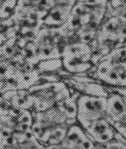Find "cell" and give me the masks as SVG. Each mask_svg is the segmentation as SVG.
<instances>
[{
	"instance_id": "4fadbf2b",
	"label": "cell",
	"mask_w": 126,
	"mask_h": 149,
	"mask_svg": "<svg viewBox=\"0 0 126 149\" xmlns=\"http://www.w3.org/2000/svg\"><path fill=\"white\" fill-rule=\"evenodd\" d=\"M110 60L112 62H120L125 61V51L124 46L114 49L107 55H106L102 60ZM101 60V61H102Z\"/></svg>"
},
{
	"instance_id": "30bf717a",
	"label": "cell",
	"mask_w": 126,
	"mask_h": 149,
	"mask_svg": "<svg viewBox=\"0 0 126 149\" xmlns=\"http://www.w3.org/2000/svg\"><path fill=\"white\" fill-rule=\"evenodd\" d=\"M69 126L71 125L66 123L45 130L40 134L38 138V140L45 146L60 144L67 134Z\"/></svg>"
},
{
	"instance_id": "ba28073f",
	"label": "cell",
	"mask_w": 126,
	"mask_h": 149,
	"mask_svg": "<svg viewBox=\"0 0 126 149\" xmlns=\"http://www.w3.org/2000/svg\"><path fill=\"white\" fill-rule=\"evenodd\" d=\"M104 118L111 125L115 122H120L125 119L126 107L122 96L117 93H109Z\"/></svg>"
},
{
	"instance_id": "3957f363",
	"label": "cell",
	"mask_w": 126,
	"mask_h": 149,
	"mask_svg": "<svg viewBox=\"0 0 126 149\" xmlns=\"http://www.w3.org/2000/svg\"><path fill=\"white\" fill-rule=\"evenodd\" d=\"M87 75L107 86L126 87V62L102 60L93 66Z\"/></svg>"
},
{
	"instance_id": "9c48e42d",
	"label": "cell",
	"mask_w": 126,
	"mask_h": 149,
	"mask_svg": "<svg viewBox=\"0 0 126 149\" xmlns=\"http://www.w3.org/2000/svg\"><path fill=\"white\" fill-rule=\"evenodd\" d=\"M73 7L55 4L43 20V25L48 27H60L66 23Z\"/></svg>"
},
{
	"instance_id": "277c9868",
	"label": "cell",
	"mask_w": 126,
	"mask_h": 149,
	"mask_svg": "<svg viewBox=\"0 0 126 149\" xmlns=\"http://www.w3.org/2000/svg\"><path fill=\"white\" fill-rule=\"evenodd\" d=\"M106 109L107 98L80 95L77 100V122L87 130L94 121L105 117Z\"/></svg>"
},
{
	"instance_id": "5bb4252c",
	"label": "cell",
	"mask_w": 126,
	"mask_h": 149,
	"mask_svg": "<svg viewBox=\"0 0 126 149\" xmlns=\"http://www.w3.org/2000/svg\"><path fill=\"white\" fill-rule=\"evenodd\" d=\"M109 1L110 0H78L77 3L92 8L98 6H107Z\"/></svg>"
},
{
	"instance_id": "7402d4cb",
	"label": "cell",
	"mask_w": 126,
	"mask_h": 149,
	"mask_svg": "<svg viewBox=\"0 0 126 149\" xmlns=\"http://www.w3.org/2000/svg\"><path fill=\"white\" fill-rule=\"evenodd\" d=\"M3 125H2V124L0 123V130H3Z\"/></svg>"
},
{
	"instance_id": "d6986e66",
	"label": "cell",
	"mask_w": 126,
	"mask_h": 149,
	"mask_svg": "<svg viewBox=\"0 0 126 149\" xmlns=\"http://www.w3.org/2000/svg\"><path fill=\"white\" fill-rule=\"evenodd\" d=\"M114 139L117 140V141H120V142H121L122 143H124V144L126 146V139L122 136L120 134H119L117 131L115 132V135H114Z\"/></svg>"
},
{
	"instance_id": "e0dca14e",
	"label": "cell",
	"mask_w": 126,
	"mask_h": 149,
	"mask_svg": "<svg viewBox=\"0 0 126 149\" xmlns=\"http://www.w3.org/2000/svg\"><path fill=\"white\" fill-rule=\"evenodd\" d=\"M105 145V147L107 149H126V146L124 143H122L121 142L117 141L116 139H113L110 141L109 143H107Z\"/></svg>"
},
{
	"instance_id": "2e32d148",
	"label": "cell",
	"mask_w": 126,
	"mask_h": 149,
	"mask_svg": "<svg viewBox=\"0 0 126 149\" xmlns=\"http://www.w3.org/2000/svg\"><path fill=\"white\" fill-rule=\"evenodd\" d=\"M12 134H13V133L5 127H3V130H0V149H6V148H5V139Z\"/></svg>"
},
{
	"instance_id": "8fae6325",
	"label": "cell",
	"mask_w": 126,
	"mask_h": 149,
	"mask_svg": "<svg viewBox=\"0 0 126 149\" xmlns=\"http://www.w3.org/2000/svg\"><path fill=\"white\" fill-rule=\"evenodd\" d=\"M36 68L40 74H52L63 69V65L61 58H54L40 61Z\"/></svg>"
},
{
	"instance_id": "d4e9b609",
	"label": "cell",
	"mask_w": 126,
	"mask_h": 149,
	"mask_svg": "<svg viewBox=\"0 0 126 149\" xmlns=\"http://www.w3.org/2000/svg\"><path fill=\"white\" fill-rule=\"evenodd\" d=\"M125 45H126V43H125Z\"/></svg>"
},
{
	"instance_id": "7a4b0ae2",
	"label": "cell",
	"mask_w": 126,
	"mask_h": 149,
	"mask_svg": "<svg viewBox=\"0 0 126 149\" xmlns=\"http://www.w3.org/2000/svg\"><path fill=\"white\" fill-rule=\"evenodd\" d=\"M92 50L89 44L73 40L63 46L61 52L63 69L73 75L87 74L93 67Z\"/></svg>"
},
{
	"instance_id": "6da1fadb",
	"label": "cell",
	"mask_w": 126,
	"mask_h": 149,
	"mask_svg": "<svg viewBox=\"0 0 126 149\" xmlns=\"http://www.w3.org/2000/svg\"><path fill=\"white\" fill-rule=\"evenodd\" d=\"M73 91L62 80L37 83L26 90L29 111L33 113L47 111L70 96Z\"/></svg>"
},
{
	"instance_id": "ac0fdd59",
	"label": "cell",
	"mask_w": 126,
	"mask_h": 149,
	"mask_svg": "<svg viewBox=\"0 0 126 149\" xmlns=\"http://www.w3.org/2000/svg\"><path fill=\"white\" fill-rule=\"evenodd\" d=\"M54 1H55V4L66 5L69 7H73L78 2V0H54Z\"/></svg>"
},
{
	"instance_id": "9a60e30c",
	"label": "cell",
	"mask_w": 126,
	"mask_h": 149,
	"mask_svg": "<svg viewBox=\"0 0 126 149\" xmlns=\"http://www.w3.org/2000/svg\"><path fill=\"white\" fill-rule=\"evenodd\" d=\"M112 126L116 130V131L120 134L126 139V118L120 122H115Z\"/></svg>"
},
{
	"instance_id": "cb8c5ba5",
	"label": "cell",
	"mask_w": 126,
	"mask_h": 149,
	"mask_svg": "<svg viewBox=\"0 0 126 149\" xmlns=\"http://www.w3.org/2000/svg\"><path fill=\"white\" fill-rule=\"evenodd\" d=\"M1 101H2V95L0 94V103H1Z\"/></svg>"
},
{
	"instance_id": "603a6c76",
	"label": "cell",
	"mask_w": 126,
	"mask_h": 149,
	"mask_svg": "<svg viewBox=\"0 0 126 149\" xmlns=\"http://www.w3.org/2000/svg\"><path fill=\"white\" fill-rule=\"evenodd\" d=\"M124 48H125V62H126V45H124Z\"/></svg>"
},
{
	"instance_id": "8992f818",
	"label": "cell",
	"mask_w": 126,
	"mask_h": 149,
	"mask_svg": "<svg viewBox=\"0 0 126 149\" xmlns=\"http://www.w3.org/2000/svg\"><path fill=\"white\" fill-rule=\"evenodd\" d=\"M60 144L64 149H92L95 147V143L78 124L69 126L67 134Z\"/></svg>"
},
{
	"instance_id": "5b68a950",
	"label": "cell",
	"mask_w": 126,
	"mask_h": 149,
	"mask_svg": "<svg viewBox=\"0 0 126 149\" xmlns=\"http://www.w3.org/2000/svg\"><path fill=\"white\" fill-rule=\"evenodd\" d=\"M0 123L13 133L26 132L31 130L33 124V113L28 110L16 108L1 102Z\"/></svg>"
},
{
	"instance_id": "52a82bcc",
	"label": "cell",
	"mask_w": 126,
	"mask_h": 149,
	"mask_svg": "<svg viewBox=\"0 0 126 149\" xmlns=\"http://www.w3.org/2000/svg\"><path fill=\"white\" fill-rule=\"evenodd\" d=\"M85 132L94 143L106 144L114 139L116 130L105 118H102L94 121Z\"/></svg>"
},
{
	"instance_id": "484cf974",
	"label": "cell",
	"mask_w": 126,
	"mask_h": 149,
	"mask_svg": "<svg viewBox=\"0 0 126 149\" xmlns=\"http://www.w3.org/2000/svg\"><path fill=\"white\" fill-rule=\"evenodd\" d=\"M125 4H126V3H125ZM124 5H125V4H124Z\"/></svg>"
},
{
	"instance_id": "ffe728a7",
	"label": "cell",
	"mask_w": 126,
	"mask_h": 149,
	"mask_svg": "<svg viewBox=\"0 0 126 149\" xmlns=\"http://www.w3.org/2000/svg\"><path fill=\"white\" fill-rule=\"evenodd\" d=\"M92 149H107V148L105 147V145L97 144V143H95V147Z\"/></svg>"
},
{
	"instance_id": "44dd1931",
	"label": "cell",
	"mask_w": 126,
	"mask_h": 149,
	"mask_svg": "<svg viewBox=\"0 0 126 149\" xmlns=\"http://www.w3.org/2000/svg\"><path fill=\"white\" fill-rule=\"evenodd\" d=\"M122 97H123V100H124V102H125V107H126V96H122Z\"/></svg>"
},
{
	"instance_id": "7c38bea8",
	"label": "cell",
	"mask_w": 126,
	"mask_h": 149,
	"mask_svg": "<svg viewBox=\"0 0 126 149\" xmlns=\"http://www.w3.org/2000/svg\"><path fill=\"white\" fill-rule=\"evenodd\" d=\"M28 4L33 7L35 9L37 10L40 13L46 16L49 11L55 5V1L54 0H31Z\"/></svg>"
}]
</instances>
